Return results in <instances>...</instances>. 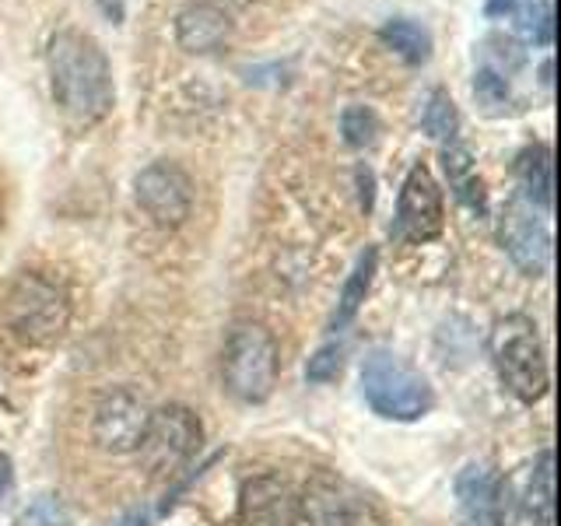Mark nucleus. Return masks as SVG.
<instances>
[{"instance_id":"4468645a","label":"nucleus","mask_w":561,"mask_h":526,"mask_svg":"<svg viewBox=\"0 0 561 526\" xmlns=\"http://www.w3.org/2000/svg\"><path fill=\"white\" fill-rule=\"evenodd\" d=\"M298 516H306L309 526H358L355 502L330 478H316L306 484V491L298 495Z\"/></svg>"},{"instance_id":"aec40b11","label":"nucleus","mask_w":561,"mask_h":526,"mask_svg":"<svg viewBox=\"0 0 561 526\" xmlns=\"http://www.w3.org/2000/svg\"><path fill=\"white\" fill-rule=\"evenodd\" d=\"M421 127L432 140H456V130H460V113H456V102L449 99V92L435 88L425 102V113H421Z\"/></svg>"},{"instance_id":"bb28decb","label":"nucleus","mask_w":561,"mask_h":526,"mask_svg":"<svg viewBox=\"0 0 561 526\" xmlns=\"http://www.w3.org/2000/svg\"><path fill=\"white\" fill-rule=\"evenodd\" d=\"M113 526H148V513H140V508H130V513L119 516Z\"/></svg>"},{"instance_id":"1a4fd4ad","label":"nucleus","mask_w":561,"mask_h":526,"mask_svg":"<svg viewBox=\"0 0 561 526\" xmlns=\"http://www.w3.org/2000/svg\"><path fill=\"white\" fill-rule=\"evenodd\" d=\"M140 210L158 228H180L193 210V183L175 162H151L134 180Z\"/></svg>"},{"instance_id":"dca6fc26","label":"nucleus","mask_w":561,"mask_h":526,"mask_svg":"<svg viewBox=\"0 0 561 526\" xmlns=\"http://www.w3.org/2000/svg\"><path fill=\"white\" fill-rule=\"evenodd\" d=\"M376 267H379V250H376V245H368V250L358 256L355 271H351L347 281H344V291H341V302H337V316H333V330L347 327V323L358 316V309H362V302H365L368 288H373Z\"/></svg>"},{"instance_id":"20e7f679","label":"nucleus","mask_w":561,"mask_h":526,"mask_svg":"<svg viewBox=\"0 0 561 526\" xmlns=\"http://www.w3.org/2000/svg\"><path fill=\"white\" fill-rule=\"evenodd\" d=\"M4 312L18 341L43 347L64 338L70 323V295L53 277L25 271L11 285Z\"/></svg>"},{"instance_id":"f3484780","label":"nucleus","mask_w":561,"mask_h":526,"mask_svg":"<svg viewBox=\"0 0 561 526\" xmlns=\"http://www.w3.org/2000/svg\"><path fill=\"white\" fill-rule=\"evenodd\" d=\"M526 516L534 519V526H554V456L540 453V460L530 470V484L523 495Z\"/></svg>"},{"instance_id":"a211bd4d","label":"nucleus","mask_w":561,"mask_h":526,"mask_svg":"<svg viewBox=\"0 0 561 526\" xmlns=\"http://www.w3.org/2000/svg\"><path fill=\"white\" fill-rule=\"evenodd\" d=\"M519 193L540 210H551V155L548 148H526L516 162Z\"/></svg>"},{"instance_id":"2eb2a0df","label":"nucleus","mask_w":561,"mask_h":526,"mask_svg":"<svg viewBox=\"0 0 561 526\" xmlns=\"http://www.w3.org/2000/svg\"><path fill=\"white\" fill-rule=\"evenodd\" d=\"M443 169H446L453 197L467 210H473V215H488V190H484V180L478 175V165H473V155L453 140L449 148H443Z\"/></svg>"},{"instance_id":"f03ea898","label":"nucleus","mask_w":561,"mask_h":526,"mask_svg":"<svg viewBox=\"0 0 561 526\" xmlns=\"http://www.w3.org/2000/svg\"><path fill=\"white\" fill-rule=\"evenodd\" d=\"M491 362H495V373L505 382V390L519 397L523 403H537L548 393L551 376H548V358H543V344L537 323L530 316L513 312L502 316L491 330Z\"/></svg>"},{"instance_id":"6ab92c4d","label":"nucleus","mask_w":561,"mask_h":526,"mask_svg":"<svg viewBox=\"0 0 561 526\" xmlns=\"http://www.w3.org/2000/svg\"><path fill=\"white\" fill-rule=\"evenodd\" d=\"M379 39L390 46L403 64H411V67L425 64L432 57V35L421 28L417 22H411V18H393V22H386L379 28Z\"/></svg>"},{"instance_id":"4be33fe9","label":"nucleus","mask_w":561,"mask_h":526,"mask_svg":"<svg viewBox=\"0 0 561 526\" xmlns=\"http://www.w3.org/2000/svg\"><path fill=\"white\" fill-rule=\"evenodd\" d=\"M341 134L347 148H368V145H376L379 119L368 105H347L341 113Z\"/></svg>"},{"instance_id":"393cba45","label":"nucleus","mask_w":561,"mask_h":526,"mask_svg":"<svg viewBox=\"0 0 561 526\" xmlns=\"http://www.w3.org/2000/svg\"><path fill=\"white\" fill-rule=\"evenodd\" d=\"M344 368V344H323L306 365L309 382H333Z\"/></svg>"},{"instance_id":"f8f14e48","label":"nucleus","mask_w":561,"mask_h":526,"mask_svg":"<svg viewBox=\"0 0 561 526\" xmlns=\"http://www.w3.org/2000/svg\"><path fill=\"white\" fill-rule=\"evenodd\" d=\"M239 516L242 526H295L298 491L277 473H260V478L242 484Z\"/></svg>"},{"instance_id":"6e6552de","label":"nucleus","mask_w":561,"mask_h":526,"mask_svg":"<svg viewBox=\"0 0 561 526\" xmlns=\"http://www.w3.org/2000/svg\"><path fill=\"white\" fill-rule=\"evenodd\" d=\"M148 421H151L148 400L137 390H130V386H119V390L105 393L95 408L92 438L102 453H113V456L134 453L148 432Z\"/></svg>"},{"instance_id":"cd10ccee","label":"nucleus","mask_w":561,"mask_h":526,"mask_svg":"<svg viewBox=\"0 0 561 526\" xmlns=\"http://www.w3.org/2000/svg\"><path fill=\"white\" fill-rule=\"evenodd\" d=\"M516 4H519V0H488L484 11H488L491 18H499V14H505V11H513Z\"/></svg>"},{"instance_id":"9b49d317","label":"nucleus","mask_w":561,"mask_h":526,"mask_svg":"<svg viewBox=\"0 0 561 526\" xmlns=\"http://www.w3.org/2000/svg\"><path fill=\"white\" fill-rule=\"evenodd\" d=\"M456 516L460 526H505L502 478L488 464H467L456 478Z\"/></svg>"},{"instance_id":"7ed1b4c3","label":"nucleus","mask_w":561,"mask_h":526,"mask_svg":"<svg viewBox=\"0 0 561 526\" xmlns=\"http://www.w3.org/2000/svg\"><path fill=\"white\" fill-rule=\"evenodd\" d=\"M362 393L368 408L390 421H417L435 403L428 379L393 351H373L362 362Z\"/></svg>"},{"instance_id":"b1692460","label":"nucleus","mask_w":561,"mask_h":526,"mask_svg":"<svg viewBox=\"0 0 561 526\" xmlns=\"http://www.w3.org/2000/svg\"><path fill=\"white\" fill-rule=\"evenodd\" d=\"M22 526H70V508L57 495H39L22 513Z\"/></svg>"},{"instance_id":"f257e3e1","label":"nucleus","mask_w":561,"mask_h":526,"mask_svg":"<svg viewBox=\"0 0 561 526\" xmlns=\"http://www.w3.org/2000/svg\"><path fill=\"white\" fill-rule=\"evenodd\" d=\"M46 60H49L53 99H57L70 123L92 127V123L110 116L116 99L113 67L92 35L57 32L49 39Z\"/></svg>"},{"instance_id":"423d86ee","label":"nucleus","mask_w":561,"mask_h":526,"mask_svg":"<svg viewBox=\"0 0 561 526\" xmlns=\"http://www.w3.org/2000/svg\"><path fill=\"white\" fill-rule=\"evenodd\" d=\"M201 418L183 403H169L162 411H151L148 432L140 438V460L151 478H169L180 470L193 453L201 449Z\"/></svg>"},{"instance_id":"5701e85b","label":"nucleus","mask_w":561,"mask_h":526,"mask_svg":"<svg viewBox=\"0 0 561 526\" xmlns=\"http://www.w3.org/2000/svg\"><path fill=\"white\" fill-rule=\"evenodd\" d=\"M473 95H478L484 113H505L508 102H513L508 81L502 78V70H495V67H481L478 75H473Z\"/></svg>"},{"instance_id":"a878e982","label":"nucleus","mask_w":561,"mask_h":526,"mask_svg":"<svg viewBox=\"0 0 561 526\" xmlns=\"http://www.w3.org/2000/svg\"><path fill=\"white\" fill-rule=\"evenodd\" d=\"M11 481H14V470H11V460L4 453H0V499L11 491Z\"/></svg>"},{"instance_id":"412c9836","label":"nucleus","mask_w":561,"mask_h":526,"mask_svg":"<svg viewBox=\"0 0 561 526\" xmlns=\"http://www.w3.org/2000/svg\"><path fill=\"white\" fill-rule=\"evenodd\" d=\"M516 32L534 46L554 43V0H534L516 14Z\"/></svg>"},{"instance_id":"ddd939ff","label":"nucleus","mask_w":561,"mask_h":526,"mask_svg":"<svg viewBox=\"0 0 561 526\" xmlns=\"http://www.w3.org/2000/svg\"><path fill=\"white\" fill-rule=\"evenodd\" d=\"M232 22L215 4H190L175 14V39L186 53H215L228 43Z\"/></svg>"},{"instance_id":"9d476101","label":"nucleus","mask_w":561,"mask_h":526,"mask_svg":"<svg viewBox=\"0 0 561 526\" xmlns=\"http://www.w3.org/2000/svg\"><path fill=\"white\" fill-rule=\"evenodd\" d=\"M443 190L425 165H414L400 186L397 201V239L403 242H432L443 236Z\"/></svg>"},{"instance_id":"0eeeda50","label":"nucleus","mask_w":561,"mask_h":526,"mask_svg":"<svg viewBox=\"0 0 561 526\" xmlns=\"http://www.w3.org/2000/svg\"><path fill=\"white\" fill-rule=\"evenodd\" d=\"M499 239L505 245L508 260L516 263L523 274L540 277L551 267V228H548V210H540L516 193L513 201L505 204Z\"/></svg>"},{"instance_id":"39448f33","label":"nucleus","mask_w":561,"mask_h":526,"mask_svg":"<svg viewBox=\"0 0 561 526\" xmlns=\"http://www.w3.org/2000/svg\"><path fill=\"white\" fill-rule=\"evenodd\" d=\"M225 390L242 403H263L277 386V341L267 327L239 323L228 333L225 358Z\"/></svg>"}]
</instances>
